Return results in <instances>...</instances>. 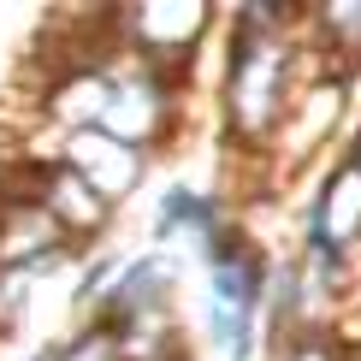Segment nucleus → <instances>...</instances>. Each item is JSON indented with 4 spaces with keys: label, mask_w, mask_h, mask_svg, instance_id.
<instances>
[{
    "label": "nucleus",
    "mask_w": 361,
    "mask_h": 361,
    "mask_svg": "<svg viewBox=\"0 0 361 361\" xmlns=\"http://www.w3.org/2000/svg\"><path fill=\"white\" fill-rule=\"evenodd\" d=\"M296 36L314 54V66L361 83V0H314V6H302Z\"/></svg>",
    "instance_id": "obj_9"
},
{
    "label": "nucleus",
    "mask_w": 361,
    "mask_h": 361,
    "mask_svg": "<svg viewBox=\"0 0 361 361\" xmlns=\"http://www.w3.org/2000/svg\"><path fill=\"white\" fill-rule=\"evenodd\" d=\"M178 284H184V261H178L172 249H137V255H125L113 290L95 302L89 326H101V332L118 338V332H130L137 320L172 314L178 308Z\"/></svg>",
    "instance_id": "obj_5"
},
{
    "label": "nucleus",
    "mask_w": 361,
    "mask_h": 361,
    "mask_svg": "<svg viewBox=\"0 0 361 361\" xmlns=\"http://www.w3.org/2000/svg\"><path fill=\"white\" fill-rule=\"evenodd\" d=\"M107 24L118 54L195 78L207 42L219 36V6L214 0H118L107 6Z\"/></svg>",
    "instance_id": "obj_3"
},
{
    "label": "nucleus",
    "mask_w": 361,
    "mask_h": 361,
    "mask_svg": "<svg viewBox=\"0 0 361 361\" xmlns=\"http://www.w3.org/2000/svg\"><path fill=\"white\" fill-rule=\"evenodd\" d=\"M54 361H125L113 332H101V326H71L66 338H54Z\"/></svg>",
    "instance_id": "obj_15"
},
{
    "label": "nucleus",
    "mask_w": 361,
    "mask_h": 361,
    "mask_svg": "<svg viewBox=\"0 0 361 361\" xmlns=\"http://www.w3.org/2000/svg\"><path fill=\"white\" fill-rule=\"evenodd\" d=\"M355 101H361V83L355 78L314 66L308 78H302V89H296V101H290V113H284L279 142H273V154H267V160L284 166V172H308L338 137H350Z\"/></svg>",
    "instance_id": "obj_4"
},
{
    "label": "nucleus",
    "mask_w": 361,
    "mask_h": 361,
    "mask_svg": "<svg viewBox=\"0 0 361 361\" xmlns=\"http://www.w3.org/2000/svg\"><path fill=\"white\" fill-rule=\"evenodd\" d=\"M267 273H273V255H267L261 243H237L231 255H219L214 267H202L207 279V302L231 308V314H255L261 320V302H267Z\"/></svg>",
    "instance_id": "obj_10"
},
{
    "label": "nucleus",
    "mask_w": 361,
    "mask_h": 361,
    "mask_svg": "<svg viewBox=\"0 0 361 361\" xmlns=\"http://www.w3.org/2000/svg\"><path fill=\"white\" fill-rule=\"evenodd\" d=\"M261 361H355L350 350V332L332 320V326H296V332H284L279 343H267Z\"/></svg>",
    "instance_id": "obj_12"
},
{
    "label": "nucleus",
    "mask_w": 361,
    "mask_h": 361,
    "mask_svg": "<svg viewBox=\"0 0 361 361\" xmlns=\"http://www.w3.org/2000/svg\"><path fill=\"white\" fill-rule=\"evenodd\" d=\"M36 207L54 219V231L66 237L78 255H89V249H107V237H113V225H118V214L107 202H101L95 190L83 184L78 172L66 166L59 154H42V184H36Z\"/></svg>",
    "instance_id": "obj_7"
},
{
    "label": "nucleus",
    "mask_w": 361,
    "mask_h": 361,
    "mask_svg": "<svg viewBox=\"0 0 361 361\" xmlns=\"http://www.w3.org/2000/svg\"><path fill=\"white\" fill-rule=\"evenodd\" d=\"M18 361H54V343H42V350H30V355H18Z\"/></svg>",
    "instance_id": "obj_18"
},
{
    "label": "nucleus",
    "mask_w": 361,
    "mask_h": 361,
    "mask_svg": "<svg viewBox=\"0 0 361 361\" xmlns=\"http://www.w3.org/2000/svg\"><path fill=\"white\" fill-rule=\"evenodd\" d=\"M296 24H302V6H290V0H237V6H219L225 36H296Z\"/></svg>",
    "instance_id": "obj_13"
},
{
    "label": "nucleus",
    "mask_w": 361,
    "mask_h": 361,
    "mask_svg": "<svg viewBox=\"0 0 361 361\" xmlns=\"http://www.w3.org/2000/svg\"><path fill=\"white\" fill-rule=\"evenodd\" d=\"M30 296H36L30 273H18V267H0V343H6V338L30 320Z\"/></svg>",
    "instance_id": "obj_16"
},
{
    "label": "nucleus",
    "mask_w": 361,
    "mask_h": 361,
    "mask_svg": "<svg viewBox=\"0 0 361 361\" xmlns=\"http://www.w3.org/2000/svg\"><path fill=\"white\" fill-rule=\"evenodd\" d=\"M54 154L66 160V166L78 172L83 184L113 207V214L148 184V166H154L148 154H137V148H125V142H113L107 130H78V137H59Z\"/></svg>",
    "instance_id": "obj_8"
},
{
    "label": "nucleus",
    "mask_w": 361,
    "mask_h": 361,
    "mask_svg": "<svg viewBox=\"0 0 361 361\" xmlns=\"http://www.w3.org/2000/svg\"><path fill=\"white\" fill-rule=\"evenodd\" d=\"M219 202H231V195H225V190H195V184H184V178L160 184L154 219H148V249H178V237L195 231V225L214 214Z\"/></svg>",
    "instance_id": "obj_11"
},
{
    "label": "nucleus",
    "mask_w": 361,
    "mask_h": 361,
    "mask_svg": "<svg viewBox=\"0 0 361 361\" xmlns=\"http://www.w3.org/2000/svg\"><path fill=\"white\" fill-rule=\"evenodd\" d=\"M118 267H125V255L118 249H89L78 261V279H71V326H83L89 314H95V302L113 290Z\"/></svg>",
    "instance_id": "obj_14"
},
{
    "label": "nucleus",
    "mask_w": 361,
    "mask_h": 361,
    "mask_svg": "<svg viewBox=\"0 0 361 361\" xmlns=\"http://www.w3.org/2000/svg\"><path fill=\"white\" fill-rule=\"evenodd\" d=\"M302 249H338V255H361V172L343 154H332L314 172V190L296 214Z\"/></svg>",
    "instance_id": "obj_6"
},
{
    "label": "nucleus",
    "mask_w": 361,
    "mask_h": 361,
    "mask_svg": "<svg viewBox=\"0 0 361 361\" xmlns=\"http://www.w3.org/2000/svg\"><path fill=\"white\" fill-rule=\"evenodd\" d=\"M190 89H195V78H184V71L118 54V66L107 78V107H101L95 130H107L113 142L137 148L148 160H160L190 130Z\"/></svg>",
    "instance_id": "obj_2"
},
{
    "label": "nucleus",
    "mask_w": 361,
    "mask_h": 361,
    "mask_svg": "<svg viewBox=\"0 0 361 361\" xmlns=\"http://www.w3.org/2000/svg\"><path fill=\"white\" fill-rule=\"evenodd\" d=\"M338 154H343V160H350V166L361 172V113L350 118V137H343V148H338Z\"/></svg>",
    "instance_id": "obj_17"
},
{
    "label": "nucleus",
    "mask_w": 361,
    "mask_h": 361,
    "mask_svg": "<svg viewBox=\"0 0 361 361\" xmlns=\"http://www.w3.org/2000/svg\"><path fill=\"white\" fill-rule=\"evenodd\" d=\"M314 71L302 36H225L219 30V137L243 160H267L296 89Z\"/></svg>",
    "instance_id": "obj_1"
}]
</instances>
